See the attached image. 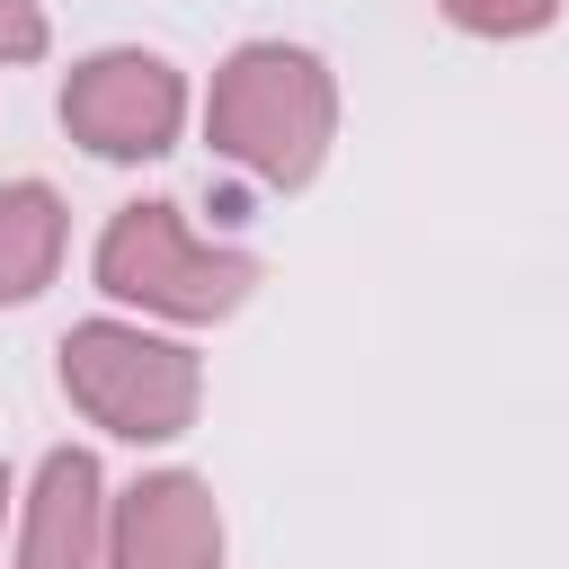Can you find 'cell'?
I'll list each match as a JSON object with an SVG mask.
<instances>
[{
  "label": "cell",
  "instance_id": "obj_6",
  "mask_svg": "<svg viewBox=\"0 0 569 569\" xmlns=\"http://www.w3.org/2000/svg\"><path fill=\"white\" fill-rule=\"evenodd\" d=\"M89 560H98V462L89 453H53L36 471L18 569H89Z\"/></svg>",
  "mask_w": 569,
  "mask_h": 569
},
{
  "label": "cell",
  "instance_id": "obj_7",
  "mask_svg": "<svg viewBox=\"0 0 569 569\" xmlns=\"http://www.w3.org/2000/svg\"><path fill=\"white\" fill-rule=\"evenodd\" d=\"M62 258V204L53 187H0V302H27Z\"/></svg>",
  "mask_w": 569,
  "mask_h": 569
},
{
  "label": "cell",
  "instance_id": "obj_1",
  "mask_svg": "<svg viewBox=\"0 0 569 569\" xmlns=\"http://www.w3.org/2000/svg\"><path fill=\"white\" fill-rule=\"evenodd\" d=\"M338 124V98H329V71L293 44H249L222 62L213 80V107H204V133L222 160L258 169L267 187H302L320 169V142Z\"/></svg>",
  "mask_w": 569,
  "mask_h": 569
},
{
  "label": "cell",
  "instance_id": "obj_4",
  "mask_svg": "<svg viewBox=\"0 0 569 569\" xmlns=\"http://www.w3.org/2000/svg\"><path fill=\"white\" fill-rule=\"evenodd\" d=\"M178 116H187V89H178V71L151 62V53H98V62H80L71 89H62V124H71L89 151H107V160H151V151H169Z\"/></svg>",
  "mask_w": 569,
  "mask_h": 569
},
{
  "label": "cell",
  "instance_id": "obj_5",
  "mask_svg": "<svg viewBox=\"0 0 569 569\" xmlns=\"http://www.w3.org/2000/svg\"><path fill=\"white\" fill-rule=\"evenodd\" d=\"M222 560V516L204 498V480L169 471L142 480L116 516V569H213Z\"/></svg>",
  "mask_w": 569,
  "mask_h": 569
},
{
  "label": "cell",
  "instance_id": "obj_9",
  "mask_svg": "<svg viewBox=\"0 0 569 569\" xmlns=\"http://www.w3.org/2000/svg\"><path fill=\"white\" fill-rule=\"evenodd\" d=\"M44 53V18L36 0H0V62H36Z\"/></svg>",
  "mask_w": 569,
  "mask_h": 569
},
{
  "label": "cell",
  "instance_id": "obj_8",
  "mask_svg": "<svg viewBox=\"0 0 569 569\" xmlns=\"http://www.w3.org/2000/svg\"><path fill=\"white\" fill-rule=\"evenodd\" d=\"M560 0H445V18L453 27H480V36H525V27H542Z\"/></svg>",
  "mask_w": 569,
  "mask_h": 569
},
{
  "label": "cell",
  "instance_id": "obj_2",
  "mask_svg": "<svg viewBox=\"0 0 569 569\" xmlns=\"http://www.w3.org/2000/svg\"><path fill=\"white\" fill-rule=\"evenodd\" d=\"M98 284L142 302V311H178V320H213L258 284V258L213 249L178 222V204H124L98 240Z\"/></svg>",
  "mask_w": 569,
  "mask_h": 569
},
{
  "label": "cell",
  "instance_id": "obj_3",
  "mask_svg": "<svg viewBox=\"0 0 569 569\" xmlns=\"http://www.w3.org/2000/svg\"><path fill=\"white\" fill-rule=\"evenodd\" d=\"M62 391H71L98 427L151 445V436H178V427L196 418V391H204V382H196V356H187V347L142 338V329H124V320H89V329L62 338Z\"/></svg>",
  "mask_w": 569,
  "mask_h": 569
},
{
  "label": "cell",
  "instance_id": "obj_10",
  "mask_svg": "<svg viewBox=\"0 0 569 569\" xmlns=\"http://www.w3.org/2000/svg\"><path fill=\"white\" fill-rule=\"evenodd\" d=\"M0 498H9V480H0Z\"/></svg>",
  "mask_w": 569,
  "mask_h": 569
}]
</instances>
